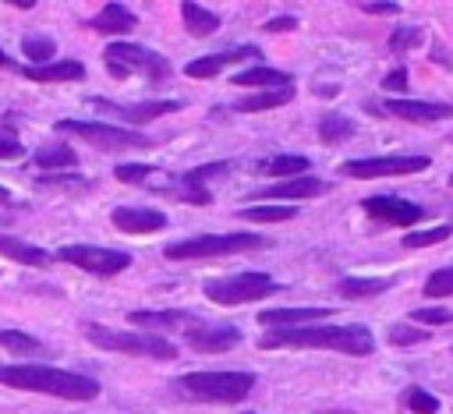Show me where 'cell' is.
I'll list each match as a JSON object with an SVG mask.
<instances>
[{"label": "cell", "instance_id": "obj_30", "mask_svg": "<svg viewBox=\"0 0 453 414\" xmlns=\"http://www.w3.org/2000/svg\"><path fill=\"white\" fill-rule=\"evenodd\" d=\"M350 134H354V120H347V117H340V113H329V117L319 120V138H322L326 145H336V142H343V138H350Z\"/></svg>", "mask_w": 453, "mask_h": 414}, {"label": "cell", "instance_id": "obj_10", "mask_svg": "<svg viewBox=\"0 0 453 414\" xmlns=\"http://www.w3.org/2000/svg\"><path fill=\"white\" fill-rule=\"evenodd\" d=\"M428 166V156H372V159H347L340 166L343 177L372 180V177H400V173H421Z\"/></svg>", "mask_w": 453, "mask_h": 414}, {"label": "cell", "instance_id": "obj_36", "mask_svg": "<svg viewBox=\"0 0 453 414\" xmlns=\"http://www.w3.org/2000/svg\"><path fill=\"white\" fill-rule=\"evenodd\" d=\"M425 294H428V297H453V265L435 269V272L425 280Z\"/></svg>", "mask_w": 453, "mask_h": 414}, {"label": "cell", "instance_id": "obj_17", "mask_svg": "<svg viewBox=\"0 0 453 414\" xmlns=\"http://www.w3.org/2000/svg\"><path fill=\"white\" fill-rule=\"evenodd\" d=\"M329 184L326 180H319V177H290V180H276V184H269V188H262L258 195L262 198H315V195H322Z\"/></svg>", "mask_w": 453, "mask_h": 414}, {"label": "cell", "instance_id": "obj_14", "mask_svg": "<svg viewBox=\"0 0 453 414\" xmlns=\"http://www.w3.org/2000/svg\"><path fill=\"white\" fill-rule=\"evenodd\" d=\"M382 110L400 117V120H411V124H432V120L453 117L449 103H421V99H386Z\"/></svg>", "mask_w": 453, "mask_h": 414}, {"label": "cell", "instance_id": "obj_8", "mask_svg": "<svg viewBox=\"0 0 453 414\" xmlns=\"http://www.w3.org/2000/svg\"><path fill=\"white\" fill-rule=\"evenodd\" d=\"M57 131L74 134V138H85L96 149H149V138L142 131L103 124V120H57Z\"/></svg>", "mask_w": 453, "mask_h": 414}, {"label": "cell", "instance_id": "obj_37", "mask_svg": "<svg viewBox=\"0 0 453 414\" xmlns=\"http://www.w3.org/2000/svg\"><path fill=\"white\" fill-rule=\"evenodd\" d=\"M421 42V28H396L393 35H389V50L393 53H407V50H414Z\"/></svg>", "mask_w": 453, "mask_h": 414}, {"label": "cell", "instance_id": "obj_28", "mask_svg": "<svg viewBox=\"0 0 453 414\" xmlns=\"http://www.w3.org/2000/svg\"><path fill=\"white\" fill-rule=\"evenodd\" d=\"M237 216L241 219H251V223H283V219H294L297 209L294 205H248Z\"/></svg>", "mask_w": 453, "mask_h": 414}, {"label": "cell", "instance_id": "obj_20", "mask_svg": "<svg viewBox=\"0 0 453 414\" xmlns=\"http://www.w3.org/2000/svg\"><path fill=\"white\" fill-rule=\"evenodd\" d=\"M21 74L32 81H78V78H85V64L57 60V64H39V67H21Z\"/></svg>", "mask_w": 453, "mask_h": 414}, {"label": "cell", "instance_id": "obj_9", "mask_svg": "<svg viewBox=\"0 0 453 414\" xmlns=\"http://www.w3.org/2000/svg\"><path fill=\"white\" fill-rule=\"evenodd\" d=\"M57 258L67 262V265H74V269L96 272V276H113V272H124L131 265V255L127 251L96 248V244H64L57 251Z\"/></svg>", "mask_w": 453, "mask_h": 414}, {"label": "cell", "instance_id": "obj_40", "mask_svg": "<svg viewBox=\"0 0 453 414\" xmlns=\"http://www.w3.org/2000/svg\"><path fill=\"white\" fill-rule=\"evenodd\" d=\"M382 88H386V92H407V67H403V64L393 67V71L382 78Z\"/></svg>", "mask_w": 453, "mask_h": 414}, {"label": "cell", "instance_id": "obj_27", "mask_svg": "<svg viewBox=\"0 0 453 414\" xmlns=\"http://www.w3.org/2000/svg\"><path fill=\"white\" fill-rule=\"evenodd\" d=\"M127 318H131V326H138V329H173V326H180L188 315H184V311H131Z\"/></svg>", "mask_w": 453, "mask_h": 414}, {"label": "cell", "instance_id": "obj_35", "mask_svg": "<svg viewBox=\"0 0 453 414\" xmlns=\"http://www.w3.org/2000/svg\"><path fill=\"white\" fill-rule=\"evenodd\" d=\"M21 46H25V57H28L35 67H39V64H50V57L57 53V46H53L50 35H28Z\"/></svg>", "mask_w": 453, "mask_h": 414}, {"label": "cell", "instance_id": "obj_31", "mask_svg": "<svg viewBox=\"0 0 453 414\" xmlns=\"http://www.w3.org/2000/svg\"><path fill=\"white\" fill-rule=\"evenodd\" d=\"M400 403H403L407 410H414V414H439V396L425 393L421 386H407V389L400 393Z\"/></svg>", "mask_w": 453, "mask_h": 414}, {"label": "cell", "instance_id": "obj_21", "mask_svg": "<svg viewBox=\"0 0 453 414\" xmlns=\"http://www.w3.org/2000/svg\"><path fill=\"white\" fill-rule=\"evenodd\" d=\"M96 106H106V110H113V113H120V117H127L131 124H142V120H152V117H163V113H173L180 103L177 99H156V103H134V106H113V103H103V99H96Z\"/></svg>", "mask_w": 453, "mask_h": 414}, {"label": "cell", "instance_id": "obj_41", "mask_svg": "<svg viewBox=\"0 0 453 414\" xmlns=\"http://www.w3.org/2000/svg\"><path fill=\"white\" fill-rule=\"evenodd\" d=\"M294 28H297V18H290V14H280V18L265 21V32H294Z\"/></svg>", "mask_w": 453, "mask_h": 414}, {"label": "cell", "instance_id": "obj_18", "mask_svg": "<svg viewBox=\"0 0 453 414\" xmlns=\"http://www.w3.org/2000/svg\"><path fill=\"white\" fill-rule=\"evenodd\" d=\"M88 28H96V32H103V35H124V32L134 28V14H131L124 4H106V7L88 21Z\"/></svg>", "mask_w": 453, "mask_h": 414}, {"label": "cell", "instance_id": "obj_43", "mask_svg": "<svg viewBox=\"0 0 453 414\" xmlns=\"http://www.w3.org/2000/svg\"><path fill=\"white\" fill-rule=\"evenodd\" d=\"M25 149L14 142V138H0V159H21Z\"/></svg>", "mask_w": 453, "mask_h": 414}, {"label": "cell", "instance_id": "obj_39", "mask_svg": "<svg viewBox=\"0 0 453 414\" xmlns=\"http://www.w3.org/2000/svg\"><path fill=\"white\" fill-rule=\"evenodd\" d=\"M411 318L421 322V326H449L453 322V311H446V308H414Z\"/></svg>", "mask_w": 453, "mask_h": 414}, {"label": "cell", "instance_id": "obj_22", "mask_svg": "<svg viewBox=\"0 0 453 414\" xmlns=\"http://www.w3.org/2000/svg\"><path fill=\"white\" fill-rule=\"evenodd\" d=\"M0 255L11 258V262H21V265H35V269H46L50 265V255L35 244H25L11 234H0Z\"/></svg>", "mask_w": 453, "mask_h": 414}, {"label": "cell", "instance_id": "obj_5", "mask_svg": "<svg viewBox=\"0 0 453 414\" xmlns=\"http://www.w3.org/2000/svg\"><path fill=\"white\" fill-rule=\"evenodd\" d=\"M103 60H106V71L113 78H127V74H142V78H166L170 74V60L159 57L156 50L149 46H138V42H110L103 50Z\"/></svg>", "mask_w": 453, "mask_h": 414}, {"label": "cell", "instance_id": "obj_44", "mask_svg": "<svg viewBox=\"0 0 453 414\" xmlns=\"http://www.w3.org/2000/svg\"><path fill=\"white\" fill-rule=\"evenodd\" d=\"M11 7H21V11H28V7H35V0H11Z\"/></svg>", "mask_w": 453, "mask_h": 414}, {"label": "cell", "instance_id": "obj_29", "mask_svg": "<svg viewBox=\"0 0 453 414\" xmlns=\"http://www.w3.org/2000/svg\"><path fill=\"white\" fill-rule=\"evenodd\" d=\"M0 347H4V350H11V354H21V357H35V354H42V350H46L35 336L18 333V329H4V333H0Z\"/></svg>", "mask_w": 453, "mask_h": 414}, {"label": "cell", "instance_id": "obj_6", "mask_svg": "<svg viewBox=\"0 0 453 414\" xmlns=\"http://www.w3.org/2000/svg\"><path fill=\"white\" fill-rule=\"evenodd\" d=\"M265 241L258 234H198L188 241H177L166 248V258L173 262H195V258H212V255H230V251H248L262 248Z\"/></svg>", "mask_w": 453, "mask_h": 414}, {"label": "cell", "instance_id": "obj_15", "mask_svg": "<svg viewBox=\"0 0 453 414\" xmlns=\"http://www.w3.org/2000/svg\"><path fill=\"white\" fill-rule=\"evenodd\" d=\"M333 308H269L258 315V322L265 329H301V326H315V318H329Z\"/></svg>", "mask_w": 453, "mask_h": 414}, {"label": "cell", "instance_id": "obj_45", "mask_svg": "<svg viewBox=\"0 0 453 414\" xmlns=\"http://www.w3.org/2000/svg\"><path fill=\"white\" fill-rule=\"evenodd\" d=\"M4 202H11V191H7V188H0V205H4Z\"/></svg>", "mask_w": 453, "mask_h": 414}, {"label": "cell", "instance_id": "obj_2", "mask_svg": "<svg viewBox=\"0 0 453 414\" xmlns=\"http://www.w3.org/2000/svg\"><path fill=\"white\" fill-rule=\"evenodd\" d=\"M0 382L14 389H32V393H50L60 400H92L99 396V382L92 375L50 368V364H0Z\"/></svg>", "mask_w": 453, "mask_h": 414}, {"label": "cell", "instance_id": "obj_46", "mask_svg": "<svg viewBox=\"0 0 453 414\" xmlns=\"http://www.w3.org/2000/svg\"><path fill=\"white\" fill-rule=\"evenodd\" d=\"M7 64H11V60H7V53L0 50V67H7Z\"/></svg>", "mask_w": 453, "mask_h": 414}, {"label": "cell", "instance_id": "obj_47", "mask_svg": "<svg viewBox=\"0 0 453 414\" xmlns=\"http://www.w3.org/2000/svg\"><path fill=\"white\" fill-rule=\"evenodd\" d=\"M449 188H453V177H449Z\"/></svg>", "mask_w": 453, "mask_h": 414}, {"label": "cell", "instance_id": "obj_26", "mask_svg": "<svg viewBox=\"0 0 453 414\" xmlns=\"http://www.w3.org/2000/svg\"><path fill=\"white\" fill-rule=\"evenodd\" d=\"M308 166H311L308 156H273V159H262V163H258V170H262L265 177H283V180L304 177Z\"/></svg>", "mask_w": 453, "mask_h": 414}, {"label": "cell", "instance_id": "obj_34", "mask_svg": "<svg viewBox=\"0 0 453 414\" xmlns=\"http://www.w3.org/2000/svg\"><path fill=\"white\" fill-rule=\"evenodd\" d=\"M425 340H428V329H421V326H411V322L389 326V343L393 347H414V343H425Z\"/></svg>", "mask_w": 453, "mask_h": 414}, {"label": "cell", "instance_id": "obj_23", "mask_svg": "<svg viewBox=\"0 0 453 414\" xmlns=\"http://www.w3.org/2000/svg\"><path fill=\"white\" fill-rule=\"evenodd\" d=\"M290 99H294V85H290V88H269V92L241 96V99L234 103V110H237V113H258V110H276V106H283V103H290Z\"/></svg>", "mask_w": 453, "mask_h": 414}, {"label": "cell", "instance_id": "obj_33", "mask_svg": "<svg viewBox=\"0 0 453 414\" xmlns=\"http://www.w3.org/2000/svg\"><path fill=\"white\" fill-rule=\"evenodd\" d=\"M35 163L39 166H74L78 163V152L67 149V145H46L35 152Z\"/></svg>", "mask_w": 453, "mask_h": 414}, {"label": "cell", "instance_id": "obj_16", "mask_svg": "<svg viewBox=\"0 0 453 414\" xmlns=\"http://www.w3.org/2000/svg\"><path fill=\"white\" fill-rule=\"evenodd\" d=\"M262 53L255 50V46H237V50H230V53H209V57H198V60H191V64H184V74L188 78H212V74H219L226 64H234V60H258Z\"/></svg>", "mask_w": 453, "mask_h": 414}, {"label": "cell", "instance_id": "obj_11", "mask_svg": "<svg viewBox=\"0 0 453 414\" xmlns=\"http://www.w3.org/2000/svg\"><path fill=\"white\" fill-rule=\"evenodd\" d=\"M361 209L372 216V219H382V223H393V226H414L425 209L407 202V198H396V195H372L361 202Z\"/></svg>", "mask_w": 453, "mask_h": 414}, {"label": "cell", "instance_id": "obj_7", "mask_svg": "<svg viewBox=\"0 0 453 414\" xmlns=\"http://www.w3.org/2000/svg\"><path fill=\"white\" fill-rule=\"evenodd\" d=\"M276 290H280V283L265 272H241V276H223V280L205 283V297L212 304H248V301H262Z\"/></svg>", "mask_w": 453, "mask_h": 414}, {"label": "cell", "instance_id": "obj_19", "mask_svg": "<svg viewBox=\"0 0 453 414\" xmlns=\"http://www.w3.org/2000/svg\"><path fill=\"white\" fill-rule=\"evenodd\" d=\"M234 85H241V88H290L294 78L287 71H276V67H248V71L234 74Z\"/></svg>", "mask_w": 453, "mask_h": 414}, {"label": "cell", "instance_id": "obj_25", "mask_svg": "<svg viewBox=\"0 0 453 414\" xmlns=\"http://www.w3.org/2000/svg\"><path fill=\"white\" fill-rule=\"evenodd\" d=\"M393 287V280L389 276H372V280H365V276H343L340 283H336V290L343 294V297H350V301H357V297H375V294H382V290H389Z\"/></svg>", "mask_w": 453, "mask_h": 414}, {"label": "cell", "instance_id": "obj_48", "mask_svg": "<svg viewBox=\"0 0 453 414\" xmlns=\"http://www.w3.org/2000/svg\"><path fill=\"white\" fill-rule=\"evenodd\" d=\"M244 414H251V410H244Z\"/></svg>", "mask_w": 453, "mask_h": 414}, {"label": "cell", "instance_id": "obj_1", "mask_svg": "<svg viewBox=\"0 0 453 414\" xmlns=\"http://www.w3.org/2000/svg\"><path fill=\"white\" fill-rule=\"evenodd\" d=\"M265 350L297 347V350H336L350 357H368L375 350V336L365 326H301V329H269L262 336Z\"/></svg>", "mask_w": 453, "mask_h": 414}, {"label": "cell", "instance_id": "obj_12", "mask_svg": "<svg viewBox=\"0 0 453 414\" xmlns=\"http://www.w3.org/2000/svg\"><path fill=\"white\" fill-rule=\"evenodd\" d=\"M241 343L237 326H191L188 329V347L198 354H223Z\"/></svg>", "mask_w": 453, "mask_h": 414}, {"label": "cell", "instance_id": "obj_3", "mask_svg": "<svg viewBox=\"0 0 453 414\" xmlns=\"http://www.w3.org/2000/svg\"><path fill=\"white\" fill-rule=\"evenodd\" d=\"M177 386L198 400L241 403L255 389V375H248V372H188L177 379Z\"/></svg>", "mask_w": 453, "mask_h": 414}, {"label": "cell", "instance_id": "obj_24", "mask_svg": "<svg viewBox=\"0 0 453 414\" xmlns=\"http://www.w3.org/2000/svg\"><path fill=\"white\" fill-rule=\"evenodd\" d=\"M180 18H184V28L191 35H198V39H205V35H212L219 28V14H212V11H205V7H198L191 0L180 4Z\"/></svg>", "mask_w": 453, "mask_h": 414}, {"label": "cell", "instance_id": "obj_38", "mask_svg": "<svg viewBox=\"0 0 453 414\" xmlns=\"http://www.w3.org/2000/svg\"><path fill=\"white\" fill-rule=\"evenodd\" d=\"M156 170L152 166H138V163H124V166H117V180H124V184H149V177H152Z\"/></svg>", "mask_w": 453, "mask_h": 414}, {"label": "cell", "instance_id": "obj_32", "mask_svg": "<svg viewBox=\"0 0 453 414\" xmlns=\"http://www.w3.org/2000/svg\"><path fill=\"white\" fill-rule=\"evenodd\" d=\"M453 234V223H439V226H428V230H411L403 234V248H428V244H439Z\"/></svg>", "mask_w": 453, "mask_h": 414}, {"label": "cell", "instance_id": "obj_42", "mask_svg": "<svg viewBox=\"0 0 453 414\" xmlns=\"http://www.w3.org/2000/svg\"><path fill=\"white\" fill-rule=\"evenodd\" d=\"M365 14H400V4L386 0V4H357Z\"/></svg>", "mask_w": 453, "mask_h": 414}, {"label": "cell", "instance_id": "obj_4", "mask_svg": "<svg viewBox=\"0 0 453 414\" xmlns=\"http://www.w3.org/2000/svg\"><path fill=\"white\" fill-rule=\"evenodd\" d=\"M85 336L103 350H117V354H131V357H156V361L177 357V347H170V340L152 336V333H120V329H106V326L88 322Z\"/></svg>", "mask_w": 453, "mask_h": 414}, {"label": "cell", "instance_id": "obj_13", "mask_svg": "<svg viewBox=\"0 0 453 414\" xmlns=\"http://www.w3.org/2000/svg\"><path fill=\"white\" fill-rule=\"evenodd\" d=\"M113 226L120 234H156L166 226V216L149 205H120L113 209Z\"/></svg>", "mask_w": 453, "mask_h": 414}]
</instances>
